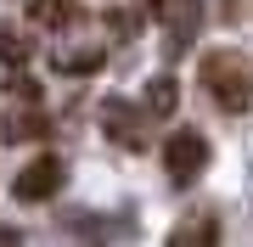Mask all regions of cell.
Masks as SVG:
<instances>
[{
	"mask_svg": "<svg viewBox=\"0 0 253 247\" xmlns=\"http://www.w3.org/2000/svg\"><path fill=\"white\" fill-rule=\"evenodd\" d=\"M62 180H68V163L45 152V157H34V163L17 174V185H11V191H17V202H45V197L62 191Z\"/></svg>",
	"mask_w": 253,
	"mask_h": 247,
	"instance_id": "3957f363",
	"label": "cell"
},
{
	"mask_svg": "<svg viewBox=\"0 0 253 247\" xmlns=\"http://www.w3.org/2000/svg\"><path fill=\"white\" fill-rule=\"evenodd\" d=\"M191 242H219V225L214 219H191V225L174 230V247H191Z\"/></svg>",
	"mask_w": 253,
	"mask_h": 247,
	"instance_id": "ba28073f",
	"label": "cell"
},
{
	"mask_svg": "<svg viewBox=\"0 0 253 247\" xmlns=\"http://www.w3.org/2000/svg\"><path fill=\"white\" fill-rule=\"evenodd\" d=\"M197 17H203V0H180V6H174V17H169V45H174V51H186V45H191V34H197Z\"/></svg>",
	"mask_w": 253,
	"mask_h": 247,
	"instance_id": "8992f818",
	"label": "cell"
},
{
	"mask_svg": "<svg viewBox=\"0 0 253 247\" xmlns=\"http://www.w3.org/2000/svg\"><path fill=\"white\" fill-rule=\"evenodd\" d=\"M107 135L118 141V146H129V152H141L146 141V112L141 107H129V101H107Z\"/></svg>",
	"mask_w": 253,
	"mask_h": 247,
	"instance_id": "277c9868",
	"label": "cell"
},
{
	"mask_svg": "<svg viewBox=\"0 0 253 247\" xmlns=\"http://www.w3.org/2000/svg\"><path fill=\"white\" fill-rule=\"evenodd\" d=\"M208 163V141L197 135V129H174L169 141H163V169H169L174 185H191Z\"/></svg>",
	"mask_w": 253,
	"mask_h": 247,
	"instance_id": "7a4b0ae2",
	"label": "cell"
},
{
	"mask_svg": "<svg viewBox=\"0 0 253 247\" xmlns=\"http://www.w3.org/2000/svg\"><path fill=\"white\" fill-rule=\"evenodd\" d=\"M28 17H34L40 28H73L84 17L79 0H28Z\"/></svg>",
	"mask_w": 253,
	"mask_h": 247,
	"instance_id": "5b68a950",
	"label": "cell"
},
{
	"mask_svg": "<svg viewBox=\"0 0 253 247\" xmlns=\"http://www.w3.org/2000/svg\"><path fill=\"white\" fill-rule=\"evenodd\" d=\"M28 56V39H17L11 28H0V62H23Z\"/></svg>",
	"mask_w": 253,
	"mask_h": 247,
	"instance_id": "30bf717a",
	"label": "cell"
},
{
	"mask_svg": "<svg viewBox=\"0 0 253 247\" xmlns=\"http://www.w3.org/2000/svg\"><path fill=\"white\" fill-rule=\"evenodd\" d=\"M146 6H152V11H169V0H146Z\"/></svg>",
	"mask_w": 253,
	"mask_h": 247,
	"instance_id": "8fae6325",
	"label": "cell"
},
{
	"mask_svg": "<svg viewBox=\"0 0 253 247\" xmlns=\"http://www.w3.org/2000/svg\"><path fill=\"white\" fill-rule=\"evenodd\" d=\"M203 90L219 101L225 112H242L248 96H253V79H248V62L236 51H208L203 56Z\"/></svg>",
	"mask_w": 253,
	"mask_h": 247,
	"instance_id": "6da1fadb",
	"label": "cell"
},
{
	"mask_svg": "<svg viewBox=\"0 0 253 247\" xmlns=\"http://www.w3.org/2000/svg\"><path fill=\"white\" fill-rule=\"evenodd\" d=\"M146 112H174V79H152L146 84Z\"/></svg>",
	"mask_w": 253,
	"mask_h": 247,
	"instance_id": "9c48e42d",
	"label": "cell"
},
{
	"mask_svg": "<svg viewBox=\"0 0 253 247\" xmlns=\"http://www.w3.org/2000/svg\"><path fill=\"white\" fill-rule=\"evenodd\" d=\"M101 45H84V51H56V68L62 73H90V68H101Z\"/></svg>",
	"mask_w": 253,
	"mask_h": 247,
	"instance_id": "52a82bcc",
	"label": "cell"
}]
</instances>
